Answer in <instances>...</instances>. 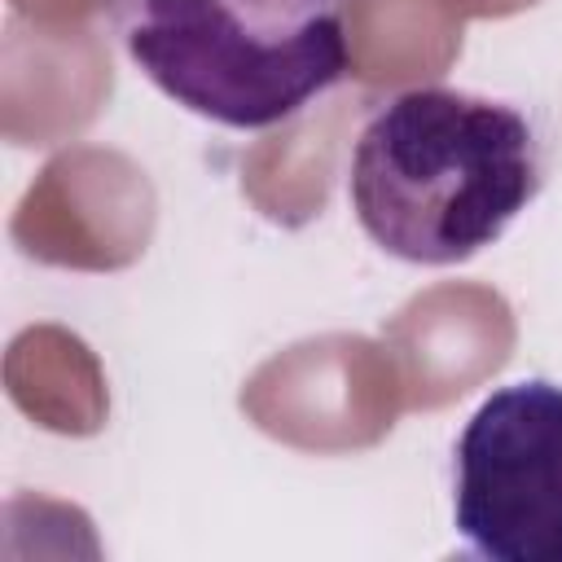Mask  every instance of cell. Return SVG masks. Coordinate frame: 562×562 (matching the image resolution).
<instances>
[{
  "label": "cell",
  "instance_id": "cell-2",
  "mask_svg": "<svg viewBox=\"0 0 562 562\" xmlns=\"http://www.w3.org/2000/svg\"><path fill=\"white\" fill-rule=\"evenodd\" d=\"M127 61L233 132L294 119L347 75V0H110Z\"/></svg>",
  "mask_w": 562,
  "mask_h": 562
},
{
  "label": "cell",
  "instance_id": "cell-3",
  "mask_svg": "<svg viewBox=\"0 0 562 562\" xmlns=\"http://www.w3.org/2000/svg\"><path fill=\"white\" fill-rule=\"evenodd\" d=\"M452 522L492 562H562V382L492 391L452 448Z\"/></svg>",
  "mask_w": 562,
  "mask_h": 562
},
{
  "label": "cell",
  "instance_id": "cell-1",
  "mask_svg": "<svg viewBox=\"0 0 562 562\" xmlns=\"http://www.w3.org/2000/svg\"><path fill=\"white\" fill-rule=\"evenodd\" d=\"M544 149L531 119L465 88H408L382 101L347 167V202L364 237L422 268L487 250L540 193Z\"/></svg>",
  "mask_w": 562,
  "mask_h": 562
}]
</instances>
